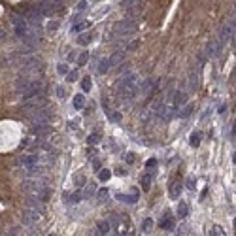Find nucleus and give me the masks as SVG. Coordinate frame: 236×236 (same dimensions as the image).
<instances>
[{
	"label": "nucleus",
	"instance_id": "393cba45",
	"mask_svg": "<svg viewBox=\"0 0 236 236\" xmlns=\"http://www.w3.org/2000/svg\"><path fill=\"white\" fill-rule=\"evenodd\" d=\"M155 164H157V161H155V159H149V161H148V170H153Z\"/></svg>",
	"mask_w": 236,
	"mask_h": 236
},
{
	"label": "nucleus",
	"instance_id": "a211bd4d",
	"mask_svg": "<svg viewBox=\"0 0 236 236\" xmlns=\"http://www.w3.org/2000/svg\"><path fill=\"white\" fill-rule=\"evenodd\" d=\"M87 57H89V53H87V51L79 53V57H78V64H85V62H87Z\"/></svg>",
	"mask_w": 236,
	"mask_h": 236
},
{
	"label": "nucleus",
	"instance_id": "aec40b11",
	"mask_svg": "<svg viewBox=\"0 0 236 236\" xmlns=\"http://www.w3.org/2000/svg\"><path fill=\"white\" fill-rule=\"evenodd\" d=\"M89 27V23L85 21V23H78V25H74V32H79L81 29H87Z\"/></svg>",
	"mask_w": 236,
	"mask_h": 236
},
{
	"label": "nucleus",
	"instance_id": "f257e3e1",
	"mask_svg": "<svg viewBox=\"0 0 236 236\" xmlns=\"http://www.w3.org/2000/svg\"><path fill=\"white\" fill-rule=\"evenodd\" d=\"M11 21H13V27H15V34L19 36V38H23L25 40L27 36H29V29H30V25L27 23V19L23 17V15H13L11 17Z\"/></svg>",
	"mask_w": 236,
	"mask_h": 236
},
{
	"label": "nucleus",
	"instance_id": "4be33fe9",
	"mask_svg": "<svg viewBox=\"0 0 236 236\" xmlns=\"http://www.w3.org/2000/svg\"><path fill=\"white\" fill-rule=\"evenodd\" d=\"M210 236H223V232H221V229H217V227H214L210 230Z\"/></svg>",
	"mask_w": 236,
	"mask_h": 236
},
{
	"label": "nucleus",
	"instance_id": "b1692460",
	"mask_svg": "<svg viewBox=\"0 0 236 236\" xmlns=\"http://www.w3.org/2000/svg\"><path fill=\"white\" fill-rule=\"evenodd\" d=\"M87 10V2H85V0H81V2L78 4V11H85Z\"/></svg>",
	"mask_w": 236,
	"mask_h": 236
},
{
	"label": "nucleus",
	"instance_id": "423d86ee",
	"mask_svg": "<svg viewBox=\"0 0 236 236\" xmlns=\"http://www.w3.org/2000/svg\"><path fill=\"white\" fill-rule=\"evenodd\" d=\"M36 161H38V157H36V155H25V157H21V162L25 164V166H29V168H32V166H34Z\"/></svg>",
	"mask_w": 236,
	"mask_h": 236
},
{
	"label": "nucleus",
	"instance_id": "1a4fd4ad",
	"mask_svg": "<svg viewBox=\"0 0 236 236\" xmlns=\"http://www.w3.org/2000/svg\"><path fill=\"white\" fill-rule=\"evenodd\" d=\"M74 106L79 110V108H83L85 106V98L81 97V94H76V97H74Z\"/></svg>",
	"mask_w": 236,
	"mask_h": 236
},
{
	"label": "nucleus",
	"instance_id": "a878e982",
	"mask_svg": "<svg viewBox=\"0 0 236 236\" xmlns=\"http://www.w3.org/2000/svg\"><path fill=\"white\" fill-rule=\"evenodd\" d=\"M78 79V72H70L68 74V81H76Z\"/></svg>",
	"mask_w": 236,
	"mask_h": 236
},
{
	"label": "nucleus",
	"instance_id": "f3484780",
	"mask_svg": "<svg viewBox=\"0 0 236 236\" xmlns=\"http://www.w3.org/2000/svg\"><path fill=\"white\" fill-rule=\"evenodd\" d=\"M81 87H83V91H91V78H83L81 79Z\"/></svg>",
	"mask_w": 236,
	"mask_h": 236
},
{
	"label": "nucleus",
	"instance_id": "dca6fc26",
	"mask_svg": "<svg viewBox=\"0 0 236 236\" xmlns=\"http://www.w3.org/2000/svg\"><path fill=\"white\" fill-rule=\"evenodd\" d=\"M138 2H140V0H123L121 6H123V8H127V10H130V8H132L134 4H138Z\"/></svg>",
	"mask_w": 236,
	"mask_h": 236
},
{
	"label": "nucleus",
	"instance_id": "20e7f679",
	"mask_svg": "<svg viewBox=\"0 0 236 236\" xmlns=\"http://www.w3.org/2000/svg\"><path fill=\"white\" fill-rule=\"evenodd\" d=\"M123 59H125V53H123V51H117V53H113V55L108 59V64H110V66H117V64L123 62Z\"/></svg>",
	"mask_w": 236,
	"mask_h": 236
},
{
	"label": "nucleus",
	"instance_id": "f8f14e48",
	"mask_svg": "<svg viewBox=\"0 0 236 236\" xmlns=\"http://www.w3.org/2000/svg\"><path fill=\"white\" fill-rule=\"evenodd\" d=\"M110 176H111V172H110L108 168H104V170H100L98 179H100V181H106V179H110Z\"/></svg>",
	"mask_w": 236,
	"mask_h": 236
},
{
	"label": "nucleus",
	"instance_id": "5701e85b",
	"mask_svg": "<svg viewBox=\"0 0 236 236\" xmlns=\"http://www.w3.org/2000/svg\"><path fill=\"white\" fill-rule=\"evenodd\" d=\"M151 225H153V221H151V219H146V221H144V230L149 232V230H151Z\"/></svg>",
	"mask_w": 236,
	"mask_h": 236
},
{
	"label": "nucleus",
	"instance_id": "412c9836",
	"mask_svg": "<svg viewBox=\"0 0 236 236\" xmlns=\"http://www.w3.org/2000/svg\"><path fill=\"white\" fill-rule=\"evenodd\" d=\"M187 210H189V208H187V204H185V202H181V204H179V217H183V216L187 214Z\"/></svg>",
	"mask_w": 236,
	"mask_h": 236
},
{
	"label": "nucleus",
	"instance_id": "cd10ccee",
	"mask_svg": "<svg viewBox=\"0 0 236 236\" xmlns=\"http://www.w3.org/2000/svg\"><path fill=\"white\" fill-rule=\"evenodd\" d=\"M187 187H189V189H195V179H193V178L187 179Z\"/></svg>",
	"mask_w": 236,
	"mask_h": 236
},
{
	"label": "nucleus",
	"instance_id": "0eeeda50",
	"mask_svg": "<svg viewBox=\"0 0 236 236\" xmlns=\"http://www.w3.org/2000/svg\"><path fill=\"white\" fill-rule=\"evenodd\" d=\"M162 229H174V219H170V216H164V219L161 221Z\"/></svg>",
	"mask_w": 236,
	"mask_h": 236
},
{
	"label": "nucleus",
	"instance_id": "ddd939ff",
	"mask_svg": "<svg viewBox=\"0 0 236 236\" xmlns=\"http://www.w3.org/2000/svg\"><path fill=\"white\" fill-rule=\"evenodd\" d=\"M108 68H110V64H108V59H104V61L100 62V66H98V72H100V74H106V72H108Z\"/></svg>",
	"mask_w": 236,
	"mask_h": 236
},
{
	"label": "nucleus",
	"instance_id": "9d476101",
	"mask_svg": "<svg viewBox=\"0 0 236 236\" xmlns=\"http://www.w3.org/2000/svg\"><path fill=\"white\" fill-rule=\"evenodd\" d=\"M36 219H38L36 211H32V210H27L25 211V221H36Z\"/></svg>",
	"mask_w": 236,
	"mask_h": 236
},
{
	"label": "nucleus",
	"instance_id": "2eb2a0df",
	"mask_svg": "<svg viewBox=\"0 0 236 236\" xmlns=\"http://www.w3.org/2000/svg\"><path fill=\"white\" fill-rule=\"evenodd\" d=\"M198 144H200V134L195 132V134L191 136V146H193V148H198Z\"/></svg>",
	"mask_w": 236,
	"mask_h": 236
},
{
	"label": "nucleus",
	"instance_id": "f03ea898",
	"mask_svg": "<svg viewBox=\"0 0 236 236\" xmlns=\"http://www.w3.org/2000/svg\"><path fill=\"white\" fill-rule=\"evenodd\" d=\"M136 27H138V23L134 21V19H123V21H119L117 25L113 27V34H130L132 30H136Z\"/></svg>",
	"mask_w": 236,
	"mask_h": 236
},
{
	"label": "nucleus",
	"instance_id": "4468645a",
	"mask_svg": "<svg viewBox=\"0 0 236 236\" xmlns=\"http://www.w3.org/2000/svg\"><path fill=\"white\" fill-rule=\"evenodd\" d=\"M191 111H193V106H191V104H187V106H185V108H183V110L178 113V115H179V117H187V115L191 113Z\"/></svg>",
	"mask_w": 236,
	"mask_h": 236
},
{
	"label": "nucleus",
	"instance_id": "6e6552de",
	"mask_svg": "<svg viewBox=\"0 0 236 236\" xmlns=\"http://www.w3.org/2000/svg\"><path fill=\"white\" fill-rule=\"evenodd\" d=\"M179 195H181V185H179V183H176L174 187L170 185V197H172V198H178Z\"/></svg>",
	"mask_w": 236,
	"mask_h": 236
},
{
	"label": "nucleus",
	"instance_id": "c85d7f7f",
	"mask_svg": "<svg viewBox=\"0 0 236 236\" xmlns=\"http://www.w3.org/2000/svg\"><path fill=\"white\" fill-rule=\"evenodd\" d=\"M66 72H68V68L64 64H59V74H66Z\"/></svg>",
	"mask_w": 236,
	"mask_h": 236
},
{
	"label": "nucleus",
	"instance_id": "bb28decb",
	"mask_svg": "<svg viewBox=\"0 0 236 236\" xmlns=\"http://www.w3.org/2000/svg\"><path fill=\"white\" fill-rule=\"evenodd\" d=\"M106 195H108L106 189H100V191H98V198H100V200H104V198H106Z\"/></svg>",
	"mask_w": 236,
	"mask_h": 236
},
{
	"label": "nucleus",
	"instance_id": "7c9ffc66",
	"mask_svg": "<svg viewBox=\"0 0 236 236\" xmlns=\"http://www.w3.org/2000/svg\"><path fill=\"white\" fill-rule=\"evenodd\" d=\"M125 161H127V162H132V161H134V157L129 153V155H125Z\"/></svg>",
	"mask_w": 236,
	"mask_h": 236
},
{
	"label": "nucleus",
	"instance_id": "39448f33",
	"mask_svg": "<svg viewBox=\"0 0 236 236\" xmlns=\"http://www.w3.org/2000/svg\"><path fill=\"white\" fill-rule=\"evenodd\" d=\"M93 38H94V32H83V34H79L78 36V43L79 45H87V43H91L93 42Z\"/></svg>",
	"mask_w": 236,
	"mask_h": 236
},
{
	"label": "nucleus",
	"instance_id": "7ed1b4c3",
	"mask_svg": "<svg viewBox=\"0 0 236 236\" xmlns=\"http://www.w3.org/2000/svg\"><path fill=\"white\" fill-rule=\"evenodd\" d=\"M230 36L234 38V17H232V19H229V21H227V25L219 30V42H221V43H225Z\"/></svg>",
	"mask_w": 236,
	"mask_h": 236
},
{
	"label": "nucleus",
	"instance_id": "9b49d317",
	"mask_svg": "<svg viewBox=\"0 0 236 236\" xmlns=\"http://www.w3.org/2000/svg\"><path fill=\"white\" fill-rule=\"evenodd\" d=\"M87 142H89L91 146H94V144H98V142H100V134H98V132H93V134L89 136V140H87Z\"/></svg>",
	"mask_w": 236,
	"mask_h": 236
},
{
	"label": "nucleus",
	"instance_id": "6ab92c4d",
	"mask_svg": "<svg viewBox=\"0 0 236 236\" xmlns=\"http://www.w3.org/2000/svg\"><path fill=\"white\" fill-rule=\"evenodd\" d=\"M57 27H59V21H51V23H47V30H49V32H55V30H57Z\"/></svg>",
	"mask_w": 236,
	"mask_h": 236
},
{
	"label": "nucleus",
	"instance_id": "c756f323",
	"mask_svg": "<svg viewBox=\"0 0 236 236\" xmlns=\"http://www.w3.org/2000/svg\"><path fill=\"white\" fill-rule=\"evenodd\" d=\"M57 94L62 98V97H64V89H62V87H59V89H57Z\"/></svg>",
	"mask_w": 236,
	"mask_h": 236
}]
</instances>
